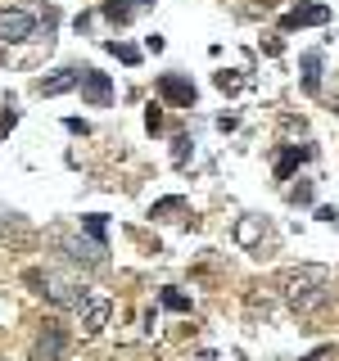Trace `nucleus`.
<instances>
[{
  "label": "nucleus",
  "mask_w": 339,
  "mask_h": 361,
  "mask_svg": "<svg viewBox=\"0 0 339 361\" xmlns=\"http://www.w3.org/2000/svg\"><path fill=\"white\" fill-rule=\"evenodd\" d=\"M0 361H5V357H0Z\"/></svg>",
  "instance_id": "nucleus-22"
},
{
  "label": "nucleus",
  "mask_w": 339,
  "mask_h": 361,
  "mask_svg": "<svg viewBox=\"0 0 339 361\" xmlns=\"http://www.w3.org/2000/svg\"><path fill=\"white\" fill-rule=\"evenodd\" d=\"M331 18V9L326 5H299V9H290L285 18H280V27L294 32V27H316V23H326Z\"/></svg>",
  "instance_id": "nucleus-9"
},
{
  "label": "nucleus",
  "mask_w": 339,
  "mask_h": 361,
  "mask_svg": "<svg viewBox=\"0 0 339 361\" xmlns=\"http://www.w3.org/2000/svg\"><path fill=\"white\" fill-rule=\"evenodd\" d=\"M308 158H312L308 145H299V149H285V154H280V163H276V176H290L294 167H299V163H308Z\"/></svg>",
  "instance_id": "nucleus-11"
},
{
  "label": "nucleus",
  "mask_w": 339,
  "mask_h": 361,
  "mask_svg": "<svg viewBox=\"0 0 339 361\" xmlns=\"http://www.w3.org/2000/svg\"><path fill=\"white\" fill-rule=\"evenodd\" d=\"M136 5H154V0H136Z\"/></svg>",
  "instance_id": "nucleus-21"
},
{
  "label": "nucleus",
  "mask_w": 339,
  "mask_h": 361,
  "mask_svg": "<svg viewBox=\"0 0 339 361\" xmlns=\"http://www.w3.org/2000/svg\"><path fill=\"white\" fill-rule=\"evenodd\" d=\"M145 127H150V131H158V127H163V113H158L154 104H150V109H145Z\"/></svg>",
  "instance_id": "nucleus-20"
},
{
  "label": "nucleus",
  "mask_w": 339,
  "mask_h": 361,
  "mask_svg": "<svg viewBox=\"0 0 339 361\" xmlns=\"http://www.w3.org/2000/svg\"><path fill=\"white\" fill-rule=\"evenodd\" d=\"M218 90L235 95V90H240V77H235V73H218Z\"/></svg>",
  "instance_id": "nucleus-18"
},
{
  "label": "nucleus",
  "mask_w": 339,
  "mask_h": 361,
  "mask_svg": "<svg viewBox=\"0 0 339 361\" xmlns=\"http://www.w3.org/2000/svg\"><path fill=\"white\" fill-rule=\"evenodd\" d=\"M280 293H285V302L290 307H299V312H312V307H321L326 298H331V271L326 267H316V262H303V267H285L280 271Z\"/></svg>",
  "instance_id": "nucleus-1"
},
{
  "label": "nucleus",
  "mask_w": 339,
  "mask_h": 361,
  "mask_svg": "<svg viewBox=\"0 0 339 361\" xmlns=\"http://www.w3.org/2000/svg\"><path fill=\"white\" fill-rule=\"evenodd\" d=\"M50 240L64 248V257H73V262H82V267H100L105 262V244H95V240H77V235H68V231H50Z\"/></svg>",
  "instance_id": "nucleus-5"
},
{
  "label": "nucleus",
  "mask_w": 339,
  "mask_h": 361,
  "mask_svg": "<svg viewBox=\"0 0 339 361\" xmlns=\"http://www.w3.org/2000/svg\"><path fill=\"white\" fill-rule=\"evenodd\" d=\"M109 50L118 54L122 63H136V59H141V50H136V45H122V41H109Z\"/></svg>",
  "instance_id": "nucleus-16"
},
{
  "label": "nucleus",
  "mask_w": 339,
  "mask_h": 361,
  "mask_svg": "<svg viewBox=\"0 0 339 361\" xmlns=\"http://www.w3.org/2000/svg\"><path fill=\"white\" fill-rule=\"evenodd\" d=\"M303 86H308V90H316V86H321V54H303Z\"/></svg>",
  "instance_id": "nucleus-12"
},
{
  "label": "nucleus",
  "mask_w": 339,
  "mask_h": 361,
  "mask_svg": "<svg viewBox=\"0 0 339 361\" xmlns=\"http://www.w3.org/2000/svg\"><path fill=\"white\" fill-rule=\"evenodd\" d=\"M231 240L240 244V248H249V253H258L263 257L271 244H276V235H271V226L263 221V217H240L231 226Z\"/></svg>",
  "instance_id": "nucleus-3"
},
{
  "label": "nucleus",
  "mask_w": 339,
  "mask_h": 361,
  "mask_svg": "<svg viewBox=\"0 0 339 361\" xmlns=\"http://www.w3.org/2000/svg\"><path fill=\"white\" fill-rule=\"evenodd\" d=\"M77 82H82V68H64V73H54V77H41L37 90L41 95H64V90H73Z\"/></svg>",
  "instance_id": "nucleus-10"
},
{
  "label": "nucleus",
  "mask_w": 339,
  "mask_h": 361,
  "mask_svg": "<svg viewBox=\"0 0 339 361\" xmlns=\"http://www.w3.org/2000/svg\"><path fill=\"white\" fill-rule=\"evenodd\" d=\"M82 226H86V235L95 244H105V217H100V212H90V217H82Z\"/></svg>",
  "instance_id": "nucleus-14"
},
{
  "label": "nucleus",
  "mask_w": 339,
  "mask_h": 361,
  "mask_svg": "<svg viewBox=\"0 0 339 361\" xmlns=\"http://www.w3.org/2000/svg\"><path fill=\"white\" fill-rule=\"evenodd\" d=\"M290 203H312V180L299 176V185H290Z\"/></svg>",
  "instance_id": "nucleus-15"
},
{
  "label": "nucleus",
  "mask_w": 339,
  "mask_h": 361,
  "mask_svg": "<svg viewBox=\"0 0 339 361\" xmlns=\"http://www.w3.org/2000/svg\"><path fill=\"white\" fill-rule=\"evenodd\" d=\"M177 208H181L177 195H172V199H158V203H154V217H163V212H177Z\"/></svg>",
  "instance_id": "nucleus-19"
},
{
  "label": "nucleus",
  "mask_w": 339,
  "mask_h": 361,
  "mask_svg": "<svg viewBox=\"0 0 339 361\" xmlns=\"http://www.w3.org/2000/svg\"><path fill=\"white\" fill-rule=\"evenodd\" d=\"M158 302H163L167 312H190V298H186V293H177V289H163V293H158Z\"/></svg>",
  "instance_id": "nucleus-13"
},
{
  "label": "nucleus",
  "mask_w": 339,
  "mask_h": 361,
  "mask_svg": "<svg viewBox=\"0 0 339 361\" xmlns=\"http://www.w3.org/2000/svg\"><path fill=\"white\" fill-rule=\"evenodd\" d=\"M77 321H82V334L86 338H95L100 330L109 325V312H113V302H109V293L105 289H82V298H77Z\"/></svg>",
  "instance_id": "nucleus-2"
},
{
  "label": "nucleus",
  "mask_w": 339,
  "mask_h": 361,
  "mask_svg": "<svg viewBox=\"0 0 339 361\" xmlns=\"http://www.w3.org/2000/svg\"><path fill=\"white\" fill-rule=\"evenodd\" d=\"M32 32H37V18L28 9H0V41L18 45V41H32Z\"/></svg>",
  "instance_id": "nucleus-6"
},
{
  "label": "nucleus",
  "mask_w": 339,
  "mask_h": 361,
  "mask_svg": "<svg viewBox=\"0 0 339 361\" xmlns=\"http://www.w3.org/2000/svg\"><path fill=\"white\" fill-rule=\"evenodd\" d=\"M158 95H163L167 104H177V109L195 104V86H190L186 77H158Z\"/></svg>",
  "instance_id": "nucleus-8"
},
{
  "label": "nucleus",
  "mask_w": 339,
  "mask_h": 361,
  "mask_svg": "<svg viewBox=\"0 0 339 361\" xmlns=\"http://www.w3.org/2000/svg\"><path fill=\"white\" fill-rule=\"evenodd\" d=\"M64 348H68V334L59 321H45L37 338H32V361H64Z\"/></svg>",
  "instance_id": "nucleus-4"
},
{
  "label": "nucleus",
  "mask_w": 339,
  "mask_h": 361,
  "mask_svg": "<svg viewBox=\"0 0 339 361\" xmlns=\"http://www.w3.org/2000/svg\"><path fill=\"white\" fill-rule=\"evenodd\" d=\"M105 14H109L113 23H127V18H131V9H127V5H118V0H109V5H105Z\"/></svg>",
  "instance_id": "nucleus-17"
},
{
  "label": "nucleus",
  "mask_w": 339,
  "mask_h": 361,
  "mask_svg": "<svg viewBox=\"0 0 339 361\" xmlns=\"http://www.w3.org/2000/svg\"><path fill=\"white\" fill-rule=\"evenodd\" d=\"M82 99L90 109H105L109 99H113V82H109V73H95V68H82Z\"/></svg>",
  "instance_id": "nucleus-7"
}]
</instances>
